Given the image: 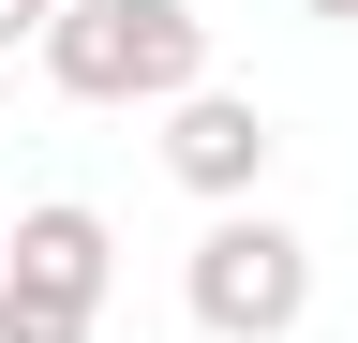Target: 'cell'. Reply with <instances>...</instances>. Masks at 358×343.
<instances>
[{
    "label": "cell",
    "mask_w": 358,
    "mask_h": 343,
    "mask_svg": "<svg viewBox=\"0 0 358 343\" xmlns=\"http://www.w3.org/2000/svg\"><path fill=\"white\" fill-rule=\"evenodd\" d=\"M105 314H90V298H45V284H15L0 269V343H90Z\"/></svg>",
    "instance_id": "5"
},
{
    "label": "cell",
    "mask_w": 358,
    "mask_h": 343,
    "mask_svg": "<svg viewBox=\"0 0 358 343\" xmlns=\"http://www.w3.org/2000/svg\"><path fill=\"white\" fill-rule=\"evenodd\" d=\"M179 298H194L209 343H284L313 314V239L284 209H209V239L179 254Z\"/></svg>",
    "instance_id": "2"
},
{
    "label": "cell",
    "mask_w": 358,
    "mask_h": 343,
    "mask_svg": "<svg viewBox=\"0 0 358 343\" xmlns=\"http://www.w3.org/2000/svg\"><path fill=\"white\" fill-rule=\"evenodd\" d=\"M313 15H329V30H358V0H313Z\"/></svg>",
    "instance_id": "7"
},
{
    "label": "cell",
    "mask_w": 358,
    "mask_h": 343,
    "mask_svg": "<svg viewBox=\"0 0 358 343\" xmlns=\"http://www.w3.org/2000/svg\"><path fill=\"white\" fill-rule=\"evenodd\" d=\"M45 75L75 105H194L209 90V15L194 0H75L45 30Z\"/></svg>",
    "instance_id": "1"
},
{
    "label": "cell",
    "mask_w": 358,
    "mask_h": 343,
    "mask_svg": "<svg viewBox=\"0 0 358 343\" xmlns=\"http://www.w3.org/2000/svg\"><path fill=\"white\" fill-rule=\"evenodd\" d=\"M60 15H75V0H0V45H30V60H45V30H60Z\"/></svg>",
    "instance_id": "6"
},
{
    "label": "cell",
    "mask_w": 358,
    "mask_h": 343,
    "mask_svg": "<svg viewBox=\"0 0 358 343\" xmlns=\"http://www.w3.org/2000/svg\"><path fill=\"white\" fill-rule=\"evenodd\" d=\"M268 105L254 90H194V105H164V180L179 194H209V209H254V180H268Z\"/></svg>",
    "instance_id": "3"
},
{
    "label": "cell",
    "mask_w": 358,
    "mask_h": 343,
    "mask_svg": "<svg viewBox=\"0 0 358 343\" xmlns=\"http://www.w3.org/2000/svg\"><path fill=\"white\" fill-rule=\"evenodd\" d=\"M0 269H15V284H45V298H90V314H105V284H120V239H105V209H90V194H45V209H15Z\"/></svg>",
    "instance_id": "4"
}]
</instances>
